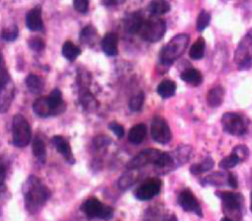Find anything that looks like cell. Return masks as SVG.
I'll list each match as a JSON object with an SVG mask.
<instances>
[{"label": "cell", "mask_w": 252, "mask_h": 221, "mask_svg": "<svg viewBox=\"0 0 252 221\" xmlns=\"http://www.w3.org/2000/svg\"><path fill=\"white\" fill-rule=\"evenodd\" d=\"M26 207L30 213L37 212L50 196L49 190L35 176H31L24 185Z\"/></svg>", "instance_id": "6da1fadb"}, {"label": "cell", "mask_w": 252, "mask_h": 221, "mask_svg": "<svg viewBox=\"0 0 252 221\" xmlns=\"http://www.w3.org/2000/svg\"><path fill=\"white\" fill-rule=\"evenodd\" d=\"M189 40L190 36L187 33H178L174 35L160 50V62L166 66L171 65L184 53Z\"/></svg>", "instance_id": "7a4b0ae2"}, {"label": "cell", "mask_w": 252, "mask_h": 221, "mask_svg": "<svg viewBox=\"0 0 252 221\" xmlns=\"http://www.w3.org/2000/svg\"><path fill=\"white\" fill-rule=\"evenodd\" d=\"M166 31V23L164 20L158 17H150L145 20L140 30L141 37L148 42H158Z\"/></svg>", "instance_id": "3957f363"}, {"label": "cell", "mask_w": 252, "mask_h": 221, "mask_svg": "<svg viewBox=\"0 0 252 221\" xmlns=\"http://www.w3.org/2000/svg\"><path fill=\"white\" fill-rule=\"evenodd\" d=\"M234 61L240 71L248 70L252 66V29L247 32L236 48L234 54Z\"/></svg>", "instance_id": "277c9868"}, {"label": "cell", "mask_w": 252, "mask_h": 221, "mask_svg": "<svg viewBox=\"0 0 252 221\" xmlns=\"http://www.w3.org/2000/svg\"><path fill=\"white\" fill-rule=\"evenodd\" d=\"M13 143L18 147L27 146L32 138V131L30 124L24 116L17 114L13 118L12 124Z\"/></svg>", "instance_id": "5b68a950"}, {"label": "cell", "mask_w": 252, "mask_h": 221, "mask_svg": "<svg viewBox=\"0 0 252 221\" xmlns=\"http://www.w3.org/2000/svg\"><path fill=\"white\" fill-rule=\"evenodd\" d=\"M222 129L229 135L232 136H243L248 131L246 120L238 113L226 112L221 116L220 119Z\"/></svg>", "instance_id": "8992f818"}, {"label": "cell", "mask_w": 252, "mask_h": 221, "mask_svg": "<svg viewBox=\"0 0 252 221\" xmlns=\"http://www.w3.org/2000/svg\"><path fill=\"white\" fill-rule=\"evenodd\" d=\"M82 210L89 218H99L108 220L113 216V209L104 205L97 198L92 197L86 200L82 205Z\"/></svg>", "instance_id": "52a82bcc"}, {"label": "cell", "mask_w": 252, "mask_h": 221, "mask_svg": "<svg viewBox=\"0 0 252 221\" xmlns=\"http://www.w3.org/2000/svg\"><path fill=\"white\" fill-rule=\"evenodd\" d=\"M151 136L158 143L165 144L171 139V131L167 122L160 116H155L151 123Z\"/></svg>", "instance_id": "ba28073f"}, {"label": "cell", "mask_w": 252, "mask_h": 221, "mask_svg": "<svg viewBox=\"0 0 252 221\" xmlns=\"http://www.w3.org/2000/svg\"><path fill=\"white\" fill-rule=\"evenodd\" d=\"M14 96V83L4 74L0 77V113H5L10 108Z\"/></svg>", "instance_id": "9c48e42d"}, {"label": "cell", "mask_w": 252, "mask_h": 221, "mask_svg": "<svg viewBox=\"0 0 252 221\" xmlns=\"http://www.w3.org/2000/svg\"><path fill=\"white\" fill-rule=\"evenodd\" d=\"M160 154L161 151L156 148L144 149L128 162L127 168L130 170H136L150 163L155 164L158 157L160 156Z\"/></svg>", "instance_id": "30bf717a"}, {"label": "cell", "mask_w": 252, "mask_h": 221, "mask_svg": "<svg viewBox=\"0 0 252 221\" xmlns=\"http://www.w3.org/2000/svg\"><path fill=\"white\" fill-rule=\"evenodd\" d=\"M161 187V182L158 178H150L146 180L134 193L135 196L139 200H150L156 196Z\"/></svg>", "instance_id": "8fae6325"}, {"label": "cell", "mask_w": 252, "mask_h": 221, "mask_svg": "<svg viewBox=\"0 0 252 221\" xmlns=\"http://www.w3.org/2000/svg\"><path fill=\"white\" fill-rule=\"evenodd\" d=\"M178 203L183 210L194 212L196 215L202 217V209L199 201L190 190H183L178 195Z\"/></svg>", "instance_id": "7c38bea8"}, {"label": "cell", "mask_w": 252, "mask_h": 221, "mask_svg": "<svg viewBox=\"0 0 252 221\" xmlns=\"http://www.w3.org/2000/svg\"><path fill=\"white\" fill-rule=\"evenodd\" d=\"M216 194L221 198L225 211L238 212L243 205V196L241 193L232 192H218Z\"/></svg>", "instance_id": "4fadbf2b"}, {"label": "cell", "mask_w": 252, "mask_h": 221, "mask_svg": "<svg viewBox=\"0 0 252 221\" xmlns=\"http://www.w3.org/2000/svg\"><path fill=\"white\" fill-rule=\"evenodd\" d=\"M145 19L139 12H133L128 14L124 19V28L128 33L135 34L140 32Z\"/></svg>", "instance_id": "5bb4252c"}, {"label": "cell", "mask_w": 252, "mask_h": 221, "mask_svg": "<svg viewBox=\"0 0 252 221\" xmlns=\"http://www.w3.org/2000/svg\"><path fill=\"white\" fill-rule=\"evenodd\" d=\"M101 49L107 56H116L118 53V35L115 32H107L101 40Z\"/></svg>", "instance_id": "9a60e30c"}, {"label": "cell", "mask_w": 252, "mask_h": 221, "mask_svg": "<svg viewBox=\"0 0 252 221\" xmlns=\"http://www.w3.org/2000/svg\"><path fill=\"white\" fill-rule=\"evenodd\" d=\"M26 25L30 30L38 31L43 28V22L41 19V9L40 7L32 8L26 17Z\"/></svg>", "instance_id": "2e32d148"}, {"label": "cell", "mask_w": 252, "mask_h": 221, "mask_svg": "<svg viewBox=\"0 0 252 221\" xmlns=\"http://www.w3.org/2000/svg\"><path fill=\"white\" fill-rule=\"evenodd\" d=\"M51 115H56L64 111L65 103L62 99V93L58 88H54L47 97Z\"/></svg>", "instance_id": "e0dca14e"}, {"label": "cell", "mask_w": 252, "mask_h": 221, "mask_svg": "<svg viewBox=\"0 0 252 221\" xmlns=\"http://www.w3.org/2000/svg\"><path fill=\"white\" fill-rule=\"evenodd\" d=\"M52 141V144L56 147L57 151L63 155L65 157V159L70 162V163H74V156H73V153H72V149H71V146L69 145L68 141L62 138L61 136H54L51 139Z\"/></svg>", "instance_id": "ac0fdd59"}, {"label": "cell", "mask_w": 252, "mask_h": 221, "mask_svg": "<svg viewBox=\"0 0 252 221\" xmlns=\"http://www.w3.org/2000/svg\"><path fill=\"white\" fill-rule=\"evenodd\" d=\"M145 221H177L174 214L168 213L160 207H153L146 212Z\"/></svg>", "instance_id": "d6986e66"}, {"label": "cell", "mask_w": 252, "mask_h": 221, "mask_svg": "<svg viewBox=\"0 0 252 221\" xmlns=\"http://www.w3.org/2000/svg\"><path fill=\"white\" fill-rule=\"evenodd\" d=\"M224 88L221 85H217L211 88L207 93V102L210 107H219L223 101Z\"/></svg>", "instance_id": "ffe728a7"}, {"label": "cell", "mask_w": 252, "mask_h": 221, "mask_svg": "<svg viewBox=\"0 0 252 221\" xmlns=\"http://www.w3.org/2000/svg\"><path fill=\"white\" fill-rule=\"evenodd\" d=\"M147 135V127L145 124H137L131 128L128 134V140L133 144L141 143Z\"/></svg>", "instance_id": "44dd1931"}, {"label": "cell", "mask_w": 252, "mask_h": 221, "mask_svg": "<svg viewBox=\"0 0 252 221\" xmlns=\"http://www.w3.org/2000/svg\"><path fill=\"white\" fill-rule=\"evenodd\" d=\"M180 79L192 85H199L202 83L203 77L199 70L195 68H188L180 74Z\"/></svg>", "instance_id": "7402d4cb"}, {"label": "cell", "mask_w": 252, "mask_h": 221, "mask_svg": "<svg viewBox=\"0 0 252 221\" xmlns=\"http://www.w3.org/2000/svg\"><path fill=\"white\" fill-rule=\"evenodd\" d=\"M176 83L171 80H163L157 87V92L162 98H169L175 94Z\"/></svg>", "instance_id": "603a6c76"}, {"label": "cell", "mask_w": 252, "mask_h": 221, "mask_svg": "<svg viewBox=\"0 0 252 221\" xmlns=\"http://www.w3.org/2000/svg\"><path fill=\"white\" fill-rule=\"evenodd\" d=\"M27 86L29 90L34 94H39L44 87V82L42 78L36 76V75H29L27 80H26Z\"/></svg>", "instance_id": "cb8c5ba5"}, {"label": "cell", "mask_w": 252, "mask_h": 221, "mask_svg": "<svg viewBox=\"0 0 252 221\" xmlns=\"http://www.w3.org/2000/svg\"><path fill=\"white\" fill-rule=\"evenodd\" d=\"M32 109L34 113L39 117H47L51 115V111L48 105L47 97H38L34 100L32 104Z\"/></svg>", "instance_id": "d4e9b609"}, {"label": "cell", "mask_w": 252, "mask_h": 221, "mask_svg": "<svg viewBox=\"0 0 252 221\" xmlns=\"http://www.w3.org/2000/svg\"><path fill=\"white\" fill-rule=\"evenodd\" d=\"M206 49V41L204 37L200 36L197 38V40L194 42V44L191 46L189 50V56L193 60H200L203 58L205 54Z\"/></svg>", "instance_id": "484cf974"}, {"label": "cell", "mask_w": 252, "mask_h": 221, "mask_svg": "<svg viewBox=\"0 0 252 221\" xmlns=\"http://www.w3.org/2000/svg\"><path fill=\"white\" fill-rule=\"evenodd\" d=\"M148 10L154 16L163 15L170 11V4L167 1H152L148 6Z\"/></svg>", "instance_id": "4316f807"}, {"label": "cell", "mask_w": 252, "mask_h": 221, "mask_svg": "<svg viewBox=\"0 0 252 221\" xmlns=\"http://www.w3.org/2000/svg\"><path fill=\"white\" fill-rule=\"evenodd\" d=\"M81 54V49L71 41H66L62 46V55L69 61H74Z\"/></svg>", "instance_id": "83f0119b"}, {"label": "cell", "mask_w": 252, "mask_h": 221, "mask_svg": "<svg viewBox=\"0 0 252 221\" xmlns=\"http://www.w3.org/2000/svg\"><path fill=\"white\" fill-rule=\"evenodd\" d=\"M215 165V162L213 160L212 157H207L205 158L202 162L200 163H195L193 165L190 166V172L194 175L203 173V172H207L209 170H211Z\"/></svg>", "instance_id": "f1b7e54d"}, {"label": "cell", "mask_w": 252, "mask_h": 221, "mask_svg": "<svg viewBox=\"0 0 252 221\" xmlns=\"http://www.w3.org/2000/svg\"><path fill=\"white\" fill-rule=\"evenodd\" d=\"M32 153L33 155L40 161L44 162L46 157V149L45 144L40 138H34L32 140Z\"/></svg>", "instance_id": "f546056e"}, {"label": "cell", "mask_w": 252, "mask_h": 221, "mask_svg": "<svg viewBox=\"0 0 252 221\" xmlns=\"http://www.w3.org/2000/svg\"><path fill=\"white\" fill-rule=\"evenodd\" d=\"M137 180V174L134 172V170H130L129 172L123 174L119 181H118V186L120 189H127L129 187H131Z\"/></svg>", "instance_id": "4dcf8cb0"}, {"label": "cell", "mask_w": 252, "mask_h": 221, "mask_svg": "<svg viewBox=\"0 0 252 221\" xmlns=\"http://www.w3.org/2000/svg\"><path fill=\"white\" fill-rule=\"evenodd\" d=\"M211 22V14L207 12L206 10H202L197 18L196 22V28L198 31L204 30L210 24Z\"/></svg>", "instance_id": "1f68e13d"}, {"label": "cell", "mask_w": 252, "mask_h": 221, "mask_svg": "<svg viewBox=\"0 0 252 221\" xmlns=\"http://www.w3.org/2000/svg\"><path fill=\"white\" fill-rule=\"evenodd\" d=\"M225 180L227 182V175L225 176L223 173L218 172V173H214V174L206 177L204 179V182H206L209 185H213V186H221L224 184Z\"/></svg>", "instance_id": "d6a6232c"}, {"label": "cell", "mask_w": 252, "mask_h": 221, "mask_svg": "<svg viewBox=\"0 0 252 221\" xmlns=\"http://www.w3.org/2000/svg\"><path fill=\"white\" fill-rule=\"evenodd\" d=\"M144 100H145V96L143 92H140L134 96H132L129 100L128 106L130 108V110L136 112V111H140L143 107L144 104Z\"/></svg>", "instance_id": "836d02e7"}, {"label": "cell", "mask_w": 252, "mask_h": 221, "mask_svg": "<svg viewBox=\"0 0 252 221\" xmlns=\"http://www.w3.org/2000/svg\"><path fill=\"white\" fill-rule=\"evenodd\" d=\"M238 163H239L238 158H237L235 155L230 154V155H228V156L222 158V159L220 161L219 166H220L221 169L227 170V169L233 168V167L236 166Z\"/></svg>", "instance_id": "e575fe53"}, {"label": "cell", "mask_w": 252, "mask_h": 221, "mask_svg": "<svg viewBox=\"0 0 252 221\" xmlns=\"http://www.w3.org/2000/svg\"><path fill=\"white\" fill-rule=\"evenodd\" d=\"M19 30H18V27L13 25L11 28H4L1 32V36L4 40L6 41H9V42H12L14 41L17 37H18V33Z\"/></svg>", "instance_id": "d590c367"}, {"label": "cell", "mask_w": 252, "mask_h": 221, "mask_svg": "<svg viewBox=\"0 0 252 221\" xmlns=\"http://www.w3.org/2000/svg\"><path fill=\"white\" fill-rule=\"evenodd\" d=\"M231 154L235 155V156L238 158L239 162H240V161H244V160L248 157L249 150H248V148H247L246 145H244V144H238V145H236V146L233 147V149H232V151H231Z\"/></svg>", "instance_id": "8d00e7d4"}, {"label": "cell", "mask_w": 252, "mask_h": 221, "mask_svg": "<svg viewBox=\"0 0 252 221\" xmlns=\"http://www.w3.org/2000/svg\"><path fill=\"white\" fill-rule=\"evenodd\" d=\"M29 46L35 51H41L44 47H45V43L43 41V39L37 35L35 36H32L29 39Z\"/></svg>", "instance_id": "74e56055"}, {"label": "cell", "mask_w": 252, "mask_h": 221, "mask_svg": "<svg viewBox=\"0 0 252 221\" xmlns=\"http://www.w3.org/2000/svg\"><path fill=\"white\" fill-rule=\"evenodd\" d=\"M95 35V29L92 26H88L81 32V39L84 42L90 41Z\"/></svg>", "instance_id": "f35d334b"}, {"label": "cell", "mask_w": 252, "mask_h": 221, "mask_svg": "<svg viewBox=\"0 0 252 221\" xmlns=\"http://www.w3.org/2000/svg\"><path fill=\"white\" fill-rule=\"evenodd\" d=\"M108 128L110 131H112L115 136L118 138H123L124 136V128L123 126H121L120 124L116 123V122H111L108 124Z\"/></svg>", "instance_id": "ab89813d"}, {"label": "cell", "mask_w": 252, "mask_h": 221, "mask_svg": "<svg viewBox=\"0 0 252 221\" xmlns=\"http://www.w3.org/2000/svg\"><path fill=\"white\" fill-rule=\"evenodd\" d=\"M74 8L80 13H87L89 9V1L88 0H74L73 1Z\"/></svg>", "instance_id": "60d3db41"}, {"label": "cell", "mask_w": 252, "mask_h": 221, "mask_svg": "<svg viewBox=\"0 0 252 221\" xmlns=\"http://www.w3.org/2000/svg\"><path fill=\"white\" fill-rule=\"evenodd\" d=\"M227 184L230 188L236 189L238 187V180L234 173H228L227 174Z\"/></svg>", "instance_id": "b9f144b4"}, {"label": "cell", "mask_w": 252, "mask_h": 221, "mask_svg": "<svg viewBox=\"0 0 252 221\" xmlns=\"http://www.w3.org/2000/svg\"><path fill=\"white\" fill-rule=\"evenodd\" d=\"M5 173H6L5 163L2 160V158L0 157V185H3L4 179H5Z\"/></svg>", "instance_id": "7bdbcfd3"}, {"label": "cell", "mask_w": 252, "mask_h": 221, "mask_svg": "<svg viewBox=\"0 0 252 221\" xmlns=\"http://www.w3.org/2000/svg\"><path fill=\"white\" fill-rule=\"evenodd\" d=\"M220 221H233V220H231V219L228 218V217H223V218H221Z\"/></svg>", "instance_id": "ee69618b"}, {"label": "cell", "mask_w": 252, "mask_h": 221, "mask_svg": "<svg viewBox=\"0 0 252 221\" xmlns=\"http://www.w3.org/2000/svg\"><path fill=\"white\" fill-rule=\"evenodd\" d=\"M250 210L252 212V192H251V204H250Z\"/></svg>", "instance_id": "f6af8a7d"}, {"label": "cell", "mask_w": 252, "mask_h": 221, "mask_svg": "<svg viewBox=\"0 0 252 221\" xmlns=\"http://www.w3.org/2000/svg\"><path fill=\"white\" fill-rule=\"evenodd\" d=\"M0 63H1V57H0Z\"/></svg>", "instance_id": "bcb514c9"}]
</instances>
